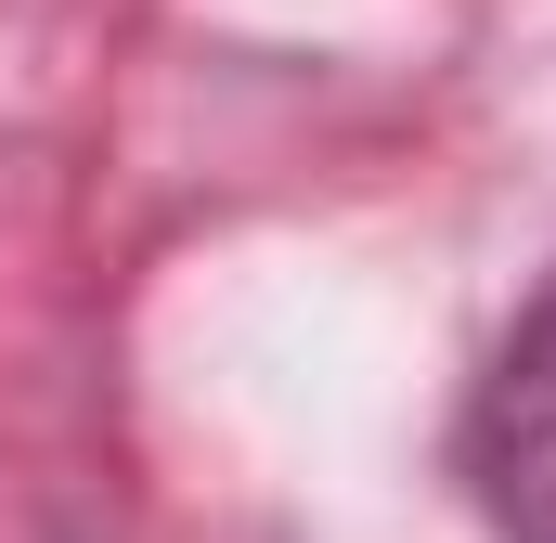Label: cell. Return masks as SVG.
<instances>
[{
  "instance_id": "6da1fadb",
  "label": "cell",
  "mask_w": 556,
  "mask_h": 543,
  "mask_svg": "<svg viewBox=\"0 0 556 543\" xmlns=\"http://www.w3.org/2000/svg\"><path fill=\"white\" fill-rule=\"evenodd\" d=\"M453 466L479 492V518L505 543H556V285L505 324L492 376L466 389V427H453Z\"/></svg>"
}]
</instances>
